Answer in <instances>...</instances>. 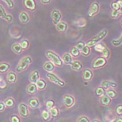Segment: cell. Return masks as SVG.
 Here are the masks:
<instances>
[{"label":"cell","instance_id":"50","mask_svg":"<svg viewBox=\"0 0 122 122\" xmlns=\"http://www.w3.org/2000/svg\"><path fill=\"white\" fill-rule=\"evenodd\" d=\"M41 1V3L42 4H50V1H51V0H40Z\"/></svg>","mask_w":122,"mask_h":122},{"label":"cell","instance_id":"15","mask_svg":"<svg viewBox=\"0 0 122 122\" xmlns=\"http://www.w3.org/2000/svg\"><path fill=\"white\" fill-rule=\"evenodd\" d=\"M19 18H20V22L23 24H26L29 21V17L28 14L25 11H22L20 13Z\"/></svg>","mask_w":122,"mask_h":122},{"label":"cell","instance_id":"38","mask_svg":"<svg viewBox=\"0 0 122 122\" xmlns=\"http://www.w3.org/2000/svg\"><path fill=\"white\" fill-rule=\"evenodd\" d=\"M77 26L80 27H83L86 25V20L84 18H80L77 20Z\"/></svg>","mask_w":122,"mask_h":122},{"label":"cell","instance_id":"13","mask_svg":"<svg viewBox=\"0 0 122 122\" xmlns=\"http://www.w3.org/2000/svg\"><path fill=\"white\" fill-rule=\"evenodd\" d=\"M71 67L73 71H79L82 68V64L80 61H74L71 62Z\"/></svg>","mask_w":122,"mask_h":122},{"label":"cell","instance_id":"16","mask_svg":"<svg viewBox=\"0 0 122 122\" xmlns=\"http://www.w3.org/2000/svg\"><path fill=\"white\" fill-rule=\"evenodd\" d=\"M82 77H83V79L85 80H86V81L91 80L92 79V77H93V73H92V71L91 70L86 69L83 72Z\"/></svg>","mask_w":122,"mask_h":122},{"label":"cell","instance_id":"14","mask_svg":"<svg viewBox=\"0 0 122 122\" xmlns=\"http://www.w3.org/2000/svg\"><path fill=\"white\" fill-rule=\"evenodd\" d=\"M39 77H40L39 72L38 71H34L29 76V80L31 83H36L39 80Z\"/></svg>","mask_w":122,"mask_h":122},{"label":"cell","instance_id":"29","mask_svg":"<svg viewBox=\"0 0 122 122\" xmlns=\"http://www.w3.org/2000/svg\"><path fill=\"white\" fill-rule=\"evenodd\" d=\"M105 92V89H104L103 87H98L96 89V91H95V94H96V96H103Z\"/></svg>","mask_w":122,"mask_h":122},{"label":"cell","instance_id":"19","mask_svg":"<svg viewBox=\"0 0 122 122\" xmlns=\"http://www.w3.org/2000/svg\"><path fill=\"white\" fill-rule=\"evenodd\" d=\"M36 92H37V86L36 83H31L27 86V92L29 94H34Z\"/></svg>","mask_w":122,"mask_h":122},{"label":"cell","instance_id":"28","mask_svg":"<svg viewBox=\"0 0 122 122\" xmlns=\"http://www.w3.org/2000/svg\"><path fill=\"white\" fill-rule=\"evenodd\" d=\"M49 112L50 114V116H52V117H57L59 114V110L56 107H52L51 109H50Z\"/></svg>","mask_w":122,"mask_h":122},{"label":"cell","instance_id":"43","mask_svg":"<svg viewBox=\"0 0 122 122\" xmlns=\"http://www.w3.org/2000/svg\"><path fill=\"white\" fill-rule=\"evenodd\" d=\"M77 122H89V119L86 116H81L77 119Z\"/></svg>","mask_w":122,"mask_h":122},{"label":"cell","instance_id":"6","mask_svg":"<svg viewBox=\"0 0 122 122\" xmlns=\"http://www.w3.org/2000/svg\"><path fill=\"white\" fill-rule=\"evenodd\" d=\"M47 77L52 82H53V83H55V84L59 85V86H64L66 85V83H65L63 80H60L56 75H55V74H53V73H47Z\"/></svg>","mask_w":122,"mask_h":122},{"label":"cell","instance_id":"47","mask_svg":"<svg viewBox=\"0 0 122 122\" xmlns=\"http://www.w3.org/2000/svg\"><path fill=\"white\" fill-rule=\"evenodd\" d=\"M6 105H5V103H3V102H0V112H2L5 110L6 109Z\"/></svg>","mask_w":122,"mask_h":122},{"label":"cell","instance_id":"40","mask_svg":"<svg viewBox=\"0 0 122 122\" xmlns=\"http://www.w3.org/2000/svg\"><path fill=\"white\" fill-rule=\"evenodd\" d=\"M120 15V12L119 10H112V13H111V18H117Z\"/></svg>","mask_w":122,"mask_h":122},{"label":"cell","instance_id":"39","mask_svg":"<svg viewBox=\"0 0 122 122\" xmlns=\"http://www.w3.org/2000/svg\"><path fill=\"white\" fill-rule=\"evenodd\" d=\"M111 6H112L113 10H119V9H121V6H120L119 4L118 3V1H113L112 3L111 4Z\"/></svg>","mask_w":122,"mask_h":122},{"label":"cell","instance_id":"31","mask_svg":"<svg viewBox=\"0 0 122 122\" xmlns=\"http://www.w3.org/2000/svg\"><path fill=\"white\" fill-rule=\"evenodd\" d=\"M7 15L8 14L6 13V10L4 9V8L3 7V6L1 4H0V18L6 20Z\"/></svg>","mask_w":122,"mask_h":122},{"label":"cell","instance_id":"30","mask_svg":"<svg viewBox=\"0 0 122 122\" xmlns=\"http://www.w3.org/2000/svg\"><path fill=\"white\" fill-rule=\"evenodd\" d=\"M81 52H82V54L84 56H89V54H90V52H91L90 47L86 45L85 47L81 50Z\"/></svg>","mask_w":122,"mask_h":122},{"label":"cell","instance_id":"24","mask_svg":"<svg viewBox=\"0 0 122 122\" xmlns=\"http://www.w3.org/2000/svg\"><path fill=\"white\" fill-rule=\"evenodd\" d=\"M43 68L46 71H47V72H52L54 71L55 69V65L52 62L50 61H47L43 65Z\"/></svg>","mask_w":122,"mask_h":122},{"label":"cell","instance_id":"22","mask_svg":"<svg viewBox=\"0 0 122 122\" xmlns=\"http://www.w3.org/2000/svg\"><path fill=\"white\" fill-rule=\"evenodd\" d=\"M12 50H13V51L15 53H16V54H21V53L22 52V51H23V49L22 48L20 44V43H14V44L12 46Z\"/></svg>","mask_w":122,"mask_h":122},{"label":"cell","instance_id":"37","mask_svg":"<svg viewBox=\"0 0 122 122\" xmlns=\"http://www.w3.org/2000/svg\"><path fill=\"white\" fill-rule=\"evenodd\" d=\"M106 95H107L111 98H114L117 96V92L114 90H108L106 92Z\"/></svg>","mask_w":122,"mask_h":122},{"label":"cell","instance_id":"5","mask_svg":"<svg viewBox=\"0 0 122 122\" xmlns=\"http://www.w3.org/2000/svg\"><path fill=\"white\" fill-rule=\"evenodd\" d=\"M99 10H100V4L98 2H94L89 9L87 15L89 18H92L99 12Z\"/></svg>","mask_w":122,"mask_h":122},{"label":"cell","instance_id":"23","mask_svg":"<svg viewBox=\"0 0 122 122\" xmlns=\"http://www.w3.org/2000/svg\"><path fill=\"white\" fill-rule=\"evenodd\" d=\"M62 61L66 64H71L72 62V55L68 53L64 54L62 56Z\"/></svg>","mask_w":122,"mask_h":122},{"label":"cell","instance_id":"10","mask_svg":"<svg viewBox=\"0 0 122 122\" xmlns=\"http://www.w3.org/2000/svg\"><path fill=\"white\" fill-rule=\"evenodd\" d=\"M24 6L27 9L29 10H34L36 8V2L34 0H24Z\"/></svg>","mask_w":122,"mask_h":122},{"label":"cell","instance_id":"51","mask_svg":"<svg viewBox=\"0 0 122 122\" xmlns=\"http://www.w3.org/2000/svg\"><path fill=\"white\" fill-rule=\"evenodd\" d=\"M114 122H122V119H121V118H119V119H115V120H114Z\"/></svg>","mask_w":122,"mask_h":122},{"label":"cell","instance_id":"18","mask_svg":"<svg viewBox=\"0 0 122 122\" xmlns=\"http://www.w3.org/2000/svg\"><path fill=\"white\" fill-rule=\"evenodd\" d=\"M39 105H40V102H39L38 99L36 98H31L29 101V105L32 109H35V108L38 107Z\"/></svg>","mask_w":122,"mask_h":122},{"label":"cell","instance_id":"1","mask_svg":"<svg viewBox=\"0 0 122 122\" xmlns=\"http://www.w3.org/2000/svg\"><path fill=\"white\" fill-rule=\"evenodd\" d=\"M31 63H32V59L30 56H24L19 61L18 64L16 68V72L20 73V72L25 71Z\"/></svg>","mask_w":122,"mask_h":122},{"label":"cell","instance_id":"2","mask_svg":"<svg viewBox=\"0 0 122 122\" xmlns=\"http://www.w3.org/2000/svg\"><path fill=\"white\" fill-rule=\"evenodd\" d=\"M107 29H103L98 35L95 36L91 40H89V41H87L86 46H89V47H94V46H95V45L96 43H98L99 41H101V40H103L104 38L107 36Z\"/></svg>","mask_w":122,"mask_h":122},{"label":"cell","instance_id":"3","mask_svg":"<svg viewBox=\"0 0 122 122\" xmlns=\"http://www.w3.org/2000/svg\"><path fill=\"white\" fill-rule=\"evenodd\" d=\"M47 57L54 64V65L56 66H61L63 65V61L61 58L52 51H47L46 52Z\"/></svg>","mask_w":122,"mask_h":122},{"label":"cell","instance_id":"20","mask_svg":"<svg viewBox=\"0 0 122 122\" xmlns=\"http://www.w3.org/2000/svg\"><path fill=\"white\" fill-rule=\"evenodd\" d=\"M117 86V84L116 82H111V81H103L102 82V87H103L105 89H108L110 87L116 88Z\"/></svg>","mask_w":122,"mask_h":122},{"label":"cell","instance_id":"11","mask_svg":"<svg viewBox=\"0 0 122 122\" xmlns=\"http://www.w3.org/2000/svg\"><path fill=\"white\" fill-rule=\"evenodd\" d=\"M56 27L58 31H59L61 33H64V32H66L67 29H68V25L64 22H59L58 24L56 25Z\"/></svg>","mask_w":122,"mask_h":122},{"label":"cell","instance_id":"48","mask_svg":"<svg viewBox=\"0 0 122 122\" xmlns=\"http://www.w3.org/2000/svg\"><path fill=\"white\" fill-rule=\"evenodd\" d=\"M6 86V83L5 82V81L2 80L1 79V80H0V87H1V89H4V88H5Z\"/></svg>","mask_w":122,"mask_h":122},{"label":"cell","instance_id":"12","mask_svg":"<svg viewBox=\"0 0 122 122\" xmlns=\"http://www.w3.org/2000/svg\"><path fill=\"white\" fill-rule=\"evenodd\" d=\"M7 81L10 84H14L17 81V75L14 72H9L7 74Z\"/></svg>","mask_w":122,"mask_h":122},{"label":"cell","instance_id":"34","mask_svg":"<svg viewBox=\"0 0 122 122\" xmlns=\"http://www.w3.org/2000/svg\"><path fill=\"white\" fill-rule=\"evenodd\" d=\"M42 117H43V119L44 121H47L50 119V114L46 110H44L42 112Z\"/></svg>","mask_w":122,"mask_h":122},{"label":"cell","instance_id":"32","mask_svg":"<svg viewBox=\"0 0 122 122\" xmlns=\"http://www.w3.org/2000/svg\"><path fill=\"white\" fill-rule=\"evenodd\" d=\"M20 44L21 47H22V48L23 50H27L29 47V41L27 39H24V40H22V41L20 42Z\"/></svg>","mask_w":122,"mask_h":122},{"label":"cell","instance_id":"55","mask_svg":"<svg viewBox=\"0 0 122 122\" xmlns=\"http://www.w3.org/2000/svg\"><path fill=\"white\" fill-rule=\"evenodd\" d=\"M121 25L122 26V21H121Z\"/></svg>","mask_w":122,"mask_h":122},{"label":"cell","instance_id":"26","mask_svg":"<svg viewBox=\"0 0 122 122\" xmlns=\"http://www.w3.org/2000/svg\"><path fill=\"white\" fill-rule=\"evenodd\" d=\"M4 103H5V105L6 107H12L15 105V100H14V98L9 97L5 100Z\"/></svg>","mask_w":122,"mask_h":122},{"label":"cell","instance_id":"54","mask_svg":"<svg viewBox=\"0 0 122 122\" xmlns=\"http://www.w3.org/2000/svg\"><path fill=\"white\" fill-rule=\"evenodd\" d=\"M93 122H99V121H98V120H94Z\"/></svg>","mask_w":122,"mask_h":122},{"label":"cell","instance_id":"27","mask_svg":"<svg viewBox=\"0 0 122 122\" xmlns=\"http://www.w3.org/2000/svg\"><path fill=\"white\" fill-rule=\"evenodd\" d=\"M71 54L73 56L77 57L80 55V50L77 47H73L71 50Z\"/></svg>","mask_w":122,"mask_h":122},{"label":"cell","instance_id":"42","mask_svg":"<svg viewBox=\"0 0 122 122\" xmlns=\"http://www.w3.org/2000/svg\"><path fill=\"white\" fill-rule=\"evenodd\" d=\"M54 105H55V101H52V100L47 101V103L46 104V106L47 109H48V110H50V109H51L52 107H53Z\"/></svg>","mask_w":122,"mask_h":122},{"label":"cell","instance_id":"7","mask_svg":"<svg viewBox=\"0 0 122 122\" xmlns=\"http://www.w3.org/2000/svg\"><path fill=\"white\" fill-rule=\"evenodd\" d=\"M51 17H52V22L55 25H56L58 24L61 19L62 18V15L61 13V12L57 9L53 10L52 11V13H51Z\"/></svg>","mask_w":122,"mask_h":122},{"label":"cell","instance_id":"35","mask_svg":"<svg viewBox=\"0 0 122 122\" xmlns=\"http://www.w3.org/2000/svg\"><path fill=\"white\" fill-rule=\"evenodd\" d=\"M105 47L104 46L103 44H101V43H96L95 45V50L97 52H102Z\"/></svg>","mask_w":122,"mask_h":122},{"label":"cell","instance_id":"36","mask_svg":"<svg viewBox=\"0 0 122 122\" xmlns=\"http://www.w3.org/2000/svg\"><path fill=\"white\" fill-rule=\"evenodd\" d=\"M102 54H103V57H105V59H107L110 57V50L107 48V47H105L104 50L102 52Z\"/></svg>","mask_w":122,"mask_h":122},{"label":"cell","instance_id":"52","mask_svg":"<svg viewBox=\"0 0 122 122\" xmlns=\"http://www.w3.org/2000/svg\"><path fill=\"white\" fill-rule=\"evenodd\" d=\"M119 12H120V14L122 15V7H121V9H119Z\"/></svg>","mask_w":122,"mask_h":122},{"label":"cell","instance_id":"8","mask_svg":"<svg viewBox=\"0 0 122 122\" xmlns=\"http://www.w3.org/2000/svg\"><path fill=\"white\" fill-rule=\"evenodd\" d=\"M18 111L20 115L22 117H27L29 116L28 107H27V105L26 104H20L18 107Z\"/></svg>","mask_w":122,"mask_h":122},{"label":"cell","instance_id":"57","mask_svg":"<svg viewBox=\"0 0 122 122\" xmlns=\"http://www.w3.org/2000/svg\"><path fill=\"white\" fill-rule=\"evenodd\" d=\"M0 80H1V77H0Z\"/></svg>","mask_w":122,"mask_h":122},{"label":"cell","instance_id":"53","mask_svg":"<svg viewBox=\"0 0 122 122\" xmlns=\"http://www.w3.org/2000/svg\"><path fill=\"white\" fill-rule=\"evenodd\" d=\"M84 84H85V85H86H86H88V84H87V82H85V83H84Z\"/></svg>","mask_w":122,"mask_h":122},{"label":"cell","instance_id":"49","mask_svg":"<svg viewBox=\"0 0 122 122\" xmlns=\"http://www.w3.org/2000/svg\"><path fill=\"white\" fill-rule=\"evenodd\" d=\"M6 20L8 22H10L13 20V17H12V15H10V14H8V15H7V16H6Z\"/></svg>","mask_w":122,"mask_h":122},{"label":"cell","instance_id":"9","mask_svg":"<svg viewBox=\"0 0 122 122\" xmlns=\"http://www.w3.org/2000/svg\"><path fill=\"white\" fill-rule=\"evenodd\" d=\"M64 104L67 107H71L75 103V99L71 95H66L63 98Z\"/></svg>","mask_w":122,"mask_h":122},{"label":"cell","instance_id":"58","mask_svg":"<svg viewBox=\"0 0 122 122\" xmlns=\"http://www.w3.org/2000/svg\"><path fill=\"white\" fill-rule=\"evenodd\" d=\"M121 115H122V114H121Z\"/></svg>","mask_w":122,"mask_h":122},{"label":"cell","instance_id":"25","mask_svg":"<svg viewBox=\"0 0 122 122\" xmlns=\"http://www.w3.org/2000/svg\"><path fill=\"white\" fill-rule=\"evenodd\" d=\"M36 85L37 86L38 89L39 90H43L46 89V82L45 80H41V79H39L37 82H36Z\"/></svg>","mask_w":122,"mask_h":122},{"label":"cell","instance_id":"41","mask_svg":"<svg viewBox=\"0 0 122 122\" xmlns=\"http://www.w3.org/2000/svg\"><path fill=\"white\" fill-rule=\"evenodd\" d=\"M6 4L8 7L10 9H13L14 8V2L13 0H2Z\"/></svg>","mask_w":122,"mask_h":122},{"label":"cell","instance_id":"33","mask_svg":"<svg viewBox=\"0 0 122 122\" xmlns=\"http://www.w3.org/2000/svg\"><path fill=\"white\" fill-rule=\"evenodd\" d=\"M112 43L114 46H116V47L121 46L122 44V34L121 37L119 38V39H117V40H113L112 41Z\"/></svg>","mask_w":122,"mask_h":122},{"label":"cell","instance_id":"45","mask_svg":"<svg viewBox=\"0 0 122 122\" xmlns=\"http://www.w3.org/2000/svg\"><path fill=\"white\" fill-rule=\"evenodd\" d=\"M10 122H20V119L17 115H13L10 117Z\"/></svg>","mask_w":122,"mask_h":122},{"label":"cell","instance_id":"17","mask_svg":"<svg viewBox=\"0 0 122 122\" xmlns=\"http://www.w3.org/2000/svg\"><path fill=\"white\" fill-rule=\"evenodd\" d=\"M111 98H110L107 95L102 96L101 98V103L104 106H109L111 103Z\"/></svg>","mask_w":122,"mask_h":122},{"label":"cell","instance_id":"21","mask_svg":"<svg viewBox=\"0 0 122 122\" xmlns=\"http://www.w3.org/2000/svg\"><path fill=\"white\" fill-rule=\"evenodd\" d=\"M10 68L9 64L6 62L0 63V73H6Z\"/></svg>","mask_w":122,"mask_h":122},{"label":"cell","instance_id":"56","mask_svg":"<svg viewBox=\"0 0 122 122\" xmlns=\"http://www.w3.org/2000/svg\"><path fill=\"white\" fill-rule=\"evenodd\" d=\"M120 1H122V0H120Z\"/></svg>","mask_w":122,"mask_h":122},{"label":"cell","instance_id":"44","mask_svg":"<svg viewBox=\"0 0 122 122\" xmlns=\"http://www.w3.org/2000/svg\"><path fill=\"white\" fill-rule=\"evenodd\" d=\"M85 43L83 42V41H79L77 43V45H76V47H77L80 50H81L83 47H85Z\"/></svg>","mask_w":122,"mask_h":122},{"label":"cell","instance_id":"46","mask_svg":"<svg viewBox=\"0 0 122 122\" xmlns=\"http://www.w3.org/2000/svg\"><path fill=\"white\" fill-rule=\"evenodd\" d=\"M116 112L117 114L121 115L122 113V105H119V106H117V109H116Z\"/></svg>","mask_w":122,"mask_h":122},{"label":"cell","instance_id":"4","mask_svg":"<svg viewBox=\"0 0 122 122\" xmlns=\"http://www.w3.org/2000/svg\"><path fill=\"white\" fill-rule=\"evenodd\" d=\"M107 64V59L103 57V56H101V57H98L97 59H96L94 61L93 64H92V68H101L105 66Z\"/></svg>","mask_w":122,"mask_h":122}]
</instances>
